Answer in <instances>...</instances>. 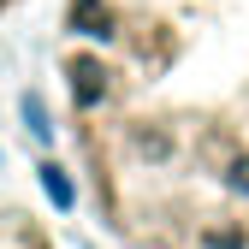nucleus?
I'll list each match as a JSON object with an SVG mask.
<instances>
[{"mask_svg":"<svg viewBox=\"0 0 249 249\" xmlns=\"http://www.w3.org/2000/svg\"><path fill=\"white\" fill-rule=\"evenodd\" d=\"M0 249H66L42 208H30L12 184H0Z\"/></svg>","mask_w":249,"mask_h":249,"instance_id":"f03ea898","label":"nucleus"},{"mask_svg":"<svg viewBox=\"0 0 249 249\" xmlns=\"http://www.w3.org/2000/svg\"><path fill=\"white\" fill-rule=\"evenodd\" d=\"M18 6H24V0H0V24H6V18H12Z\"/></svg>","mask_w":249,"mask_h":249,"instance_id":"7ed1b4c3","label":"nucleus"},{"mask_svg":"<svg viewBox=\"0 0 249 249\" xmlns=\"http://www.w3.org/2000/svg\"><path fill=\"white\" fill-rule=\"evenodd\" d=\"M53 89L113 249H249V0H59Z\"/></svg>","mask_w":249,"mask_h":249,"instance_id":"f257e3e1","label":"nucleus"}]
</instances>
